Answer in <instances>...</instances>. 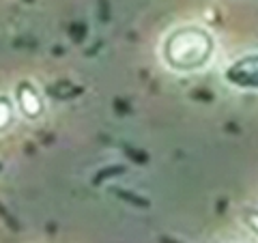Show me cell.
Here are the masks:
<instances>
[{"mask_svg":"<svg viewBox=\"0 0 258 243\" xmlns=\"http://www.w3.org/2000/svg\"><path fill=\"white\" fill-rule=\"evenodd\" d=\"M18 106L11 93H0V136L9 134L18 123Z\"/></svg>","mask_w":258,"mask_h":243,"instance_id":"4","label":"cell"},{"mask_svg":"<svg viewBox=\"0 0 258 243\" xmlns=\"http://www.w3.org/2000/svg\"><path fill=\"white\" fill-rule=\"evenodd\" d=\"M245 226H247V230L258 239V209H252V211L245 215Z\"/></svg>","mask_w":258,"mask_h":243,"instance_id":"5","label":"cell"},{"mask_svg":"<svg viewBox=\"0 0 258 243\" xmlns=\"http://www.w3.org/2000/svg\"><path fill=\"white\" fill-rule=\"evenodd\" d=\"M222 80L241 93H258V50L243 52L228 60L222 69Z\"/></svg>","mask_w":258,"mask_h":243,"instance_id":"2","label":"cell"},{"mask_svg":"<svg viewBox=\"0 0 258 243\" xmlns=\"http://www.w3.org/2000/svg\"><path fill=\"white\" fill-rule=\"evenodd\" d=\"M13 99H15V106H18V112L22 118L35 123L45 114V95L43 91L39 88V84L35 80H20L13 88Z\"/></svg>","mask_w":258,"mask_h":243,"instance_id":"3","label":"cell"},{"mask_svg":"<svg viewBox=\"0 0 258 243\" xmlns=\"http://www.w3.org/2000/svg\"><path fill=\"white\" fill-rule=\"evenodd\" d=\"M217 54L215 32L198 22L176 24L164 32L157 45L161 67L176 76L203 74L211 67Z\"/></svg>","mask_w":258,"mask_h":243,"instance_id":"1","label":"cell"}]
</instances>
